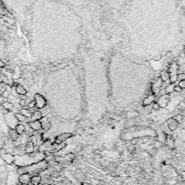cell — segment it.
<instances>
[{
  "instance_id": "5b68a950",
  "label": "cell",
  "mask_w": 185,
  "mask_h": 185,
  "mask_svg": "<svg viewBox=\"0 0 185 185\" xmlns=\"http://www.w3.org/2000/svg\"><path fill=\"white\" fill-rule=\"evenodd\" d=\"M28 125L30 126V127L35 131H38L39 130H41L42 128L41 124L40 122V121H34V122H30L28 123Z\"/></svg>"
},
{
  "instance_id": "603a6c76",
  "label": "cell",
  "mask_w": 185,
  "mask_h": 185,
  "mask_svg": "<svg viewBox=\"0 0 185 185\" xmlns=\"http://www.w3.org/2000/svg\"><path fill=\"white\" fill-rule=\"evenodd\" d=\"M170 79H171V82L174 83V82H175L177 80V75H173L171 76Z\"/></svg>"
},
{
  "instance_id": "d6986e66",
  "label": "cell",
  "mask_w": 185,
  "mask_h": 185,
  "mask_svg": "<svg viewBox=\"0 0 185 185\" xmlns=\"http://www.w3.org/2000/svg\"><path fill=\"white\" fill-rule=\"evenodd\" d=\"M15 117L20 122H23V121L25 120V117L22 114H15Z\"/></svg>"
},
{
  "instance_id": "d590c367",
  "label": "cell",
  "mask_w": 185,
  "mask_h": 185,
  "mask_svg": "<svg viewBox=\"0 0 185 185\" xmlns=\"http://www.w3.org/2000/svg\"><path fill=\"white\" fill-rule=\"evenodd\" d=\"M42 185V184H41V183H40V184H38V185Z\"/></svg>"
},
{
  "instance_id": "7402d4cb",
  "label": "cell",
  "mask_w": 185,
  "mask_h": 185,
  "mask_svg": "<svg viewBox=\"0 0 185 185\" xmlns=\"http://www.w3.org/2000/svg\"><path fill=\"white\" fill-rule=\"evenodd\" d=\"M51 145H52V143H51V142L50 140H46V141L43 144V145L46 148H49L51 146Z\"/></svg>"
},
{
  "instance_id": "277c9868",
  "label": "cell",
  "mask_w": 185,
  "mask_h": 185,
  "mask_svg": "<svg viewBox=\"0 0 185 185\" xmlns=\"http://www.w3.org/2000/svg\"><path fill=\"white\" fill-rule=\"evenodd\" d=\"M30 175L29 174H21L19 177V182L22 185H28L30 182Z\"/></svg>"
},
{
  "instance_id": "2e32d148",
  "label": "cell",
  "mask_w": 185,
  "mask_h": 185,
  "mask_svg": "<svg viewBox=\"0 0 185 185\" xmlns=\"http://www.w3.org/2000/svg\"><path fill=\"white\" fill-rule=\"evenodd\" d=\"M154 100V96H150L144 100V105H148Z\"/></svg>"
},
{
  "instance_id": "ffe728a7",
  "label": "cell",
  "mask_w": 185,
  "mask_h": 185,
  "mask_svg": "<svg viewBox=\"0 0 185 185\" xmlns=\"http://www.w3.org/2000/svg\"><path fill=\"white\" fill-rule=\"evenodd\" d=\"M30 142H32L33 143V145H34V146H35L36 145H37V143H38V139H37V137H36V136H35V135H32V136H30Z\"/></svg>"
},
{
  "instance_id": "52a82bcc",
  "label": "cell",
  "mask_w": 185,
  "mask_h": 185,
  "mask_svg": "<svg viewBox=\"0 0 185 185\" xmlns=\"http://www.w3.org/2000/svg\"><path fill=\"white\" fill-rule=\"evenodd\" d=\"M71 136L70 134H68V133H64V134H62L60 135L59 136H58L56 139V144H60L62 143V142L65 141L67 138H69V137Z\"/></svg>"
},
{
  "instance_id": "f1b7e54d",
  "label": "cell",
  "mask_w": 185,
  "mask_h": 185,
  "mask_svg": "<svg viewBox=\"0 0 185 185\" xmlns=\"http://www.w3.org/2000/svg\"><path fill=\"white\" fill-rule=\"evenodd\" d=\"M182 88L181 87H179V85L174 87V91H176L177 93H180V92H182Z\"/></svg>"
},
{
  "instance_id": "4316f807",
  "label": "cell",
  "mask_w": 185,
  "mask_h": 185,
  "mask_svg": "<svg viewBox=\"0 0 185 185\" xmlns=\"http://www.w3.org/2000/svg\"><path fill=\"white\" fill-rule=\"evenodd\" d=\"M159 108H160V105H159L158 103H153V109L154 110H158V109H159Z\"/></svg>"
},
{
  "instance_id": "d4e9b609",
  "label": "cell",
  "mask_w": 185,
  "mask_h": 185,
  "mask_svg": "<svg viewBox=\"0 0 185 185\" xmlns=\"http://www.w3.org/2000/svg\"><path fill=\"white\" fill-rule=\"evenodd\" d=\"M179 109H182V110H185V101H181L179 103Z\"/></svg>"
},
{
  "instance_id": "8fae6325",
  "label": "cell",
  "mask_w": 185,
  "mask_h": 185,
  "mask_svg": "<svg viewBox=\"0 0 185 185\" xmlns=\"http://www.w3.org/2000/svg\"><path fill=\"white\" fill-rule=\"evenodd\" d=\"M41 177L40 176H35L33 177L30 179V183L33 185H37L41 183Z\"/></svg>"
},
{
  "instance_id": "4dcf8cb0",
  "label": "cell",
  "mask_w": 185,
  "mask_h": 185,
  "mask_svg": "<svg viewBox=\"0 0 185 185\" xmlns=\"http://www.w3.org/2000/svg\"><path fill=\"white\" fill-rule=\"evenodd\" d=\"M35 101H31L30 103H29V105H28V106H29V108H33L34 106H35Z\"/></svg>"
},
{
  "instance_id": "e575fe53",
  "label": "cell",
  "mask_w": 185,
  "mask_h": 185,
  "mask_svg": "<svg viewBox=\"0 0 185 185\" xmlns=\"http://www.w3.org/2000/svg\"><path fill=\"white\" fill-rule=\"evenodd\" d=\"M17 185H23L22 184H21V183H20V184H17Z\"/></svg>"
},
{
  "instance_id": "44dd1931",
  "label": "cell",
  "mask_w": 185,
  "mask_h": 185,
  "mask_svg": "<svg viewBox=\"0 0 185 185\" xmlns=\"http://www.w3.org/2000/svg\"><path fill=\"white\" fill-rule=\"evenodd\" d=\"M17 91L18 93H20V94H25V90L23 88V87H22V86H19L17 88Z\"/></svg>"
},
{
  "instance_id": "f546056e",
  "label": "cell",
  "mask_w": 185,
  "mask_h": 185,
  "mask_svg": "<svg viewBox=\"0 0 185 185\" xmlns=\"http://www.w3.org/2000/svg\"><path fill=\"white\" fill-rule=\"evenodd\" d=\"M9 96V91H8V90H4V93H3V96L7 98V97H8Z\"/></svg>"
},
{
  "instance_id": "9a60e30c",
  "label": "cell",
  "mask_w": 185,
  "mask_h": 185,
  "mask_svg": "<svg viewBox=\"0 0 185 185\" xmlns=\"http://www.w3.org/2000/svg\"><path fill=\"white\" fill-rule=\"evenodd\" d=\"M20 114H22L25 117H29V118H30L31 116H32L30 111L29 110H27V109H22V110L20 111Z\"/></svg>"
},
{
  "instance_id": "d6a6232c",
  "label": "cell",
  "mask_w": 185,
  "mask_h": 185,
  "mask_svg": "<svg viewBox=\"0 0 185 185\" xmlns=\"http://www.w3.org/2000/svg\"><path fill=\"white\" fill-rule=\"evenodd\" d=\"M137 141H138V139L134 138V140H132L131 143H132V145H135V144L137 143Z\"/></svg>"
},
{
  "instance_id": "3957f363",
  "label": "cell",
  "mask_w": 185,
  "mask_h": 185,
  "mask_svg": "<svg viewBox=\"0 0 185 185\" xmlns=\"http://www.w3.org/2000/svg\"><path fill=\"white\" fill-rule=\"evenodd\" d=\"M0 156L1 159L7 164H12L14 163V156L12 153H7L4 148L0 149Z\"/></svg>"
},
{
  "instance_id": "1f68e13d",
  "label": "cell",
  "mask_w": 185,
  "mask_h": 185,
  "mask_svg": "<svg viewBox=\"0 0 185 185\" xmlns=\"http://www.w3.org/2000/svg\"><path fill=\"white\" fill-rule=\"evenodd\" d=\"M20 106H25V100H24V99L20 100Z\"/></svg>"
},
{
  "instance_id": "ac0fdd59",
  "label": "cell",
  "mask_w": 185,
  "mask_h": 185,
  "mask_svg": "<svg viewBox=\"0 0 185 185\" xmlns=\"http://www.w3.org/2000/svg\"><path fill=\"white\" fill-rule=\"evenodd\" d=\"M2 106H3V107H4L5 109H7V110H10V109H12V107H13V105H12V103H9V102H4V103L2 104Z\"/></svg>"
},
{
  "instance_id": "484cf974",
  "label": "cell",
  "mask_w": 185,
  "mask_h": 185,
  "mask_svg": "<svg viewBox=\"0 0 185 185\" xmlns=\"http://www.w3.org/2000/svg\"><path fill=\"white\" fill-rule=\"evenodd\" d=\"M6 169H7V171H12L14 169V166H12V164H6Z\"/></svg>"
},
{
  "instance_id": "4fadbf2b",
  "label": "cell",
  "mask_w": 185,
  "mask_h": 185,
  "mask_svg": "<svg viewBox=\"0 0 185 185\" xmlns=\"http://www.w3.org/2000/svg\"><path fill=\"white\" fill-rule=\"evenodd\" d=\"M15 130H16V132H17V134H18L19 135H22L23 132H25V126L22 125V124H17V125L16 126V127H15Z\"/></svg>"
},
{
  "instance_id": "5bb4252c",
  "label": "cell",
  "mask_w": 185,
  "mask_h": 185,
  "mask_svg": "<svg viewBox=\"0 0 185 185\" xmlns=\"http://www.w3.org/2000/svg\"><path fill=\"white\" fill-rule=\"evenodd\" d=\"M170 78V74L166 71H163L161 73V79L163 81H167Z\"/></svg>"
},
{
  "instance_id": "9c48e42d",
  "label": "cell",
  "mask_w": 185,
  "mask_h": 185,
  "mask_svg": "<svg viewBox=\"0 0 185 185\" xmlns=\"http://www.w3.org/2000/svg\"><path fill=\"white\" fill-rule=\"evenodd\" d=\"M9 137H10V138L12 141L17 140L19 137V135L17 134L16 130H14V129H10L9 130Z\"/></svg>"
},
{
  "instance_id": "e0dca14e",
  "label": "cell",
  "mask_w": 185,
  "mask_h": 185,
  "mask_svg": "<svg viewBox=\"0 0 185 185\" xmlns=\"http://www.w3.org/2000/svg\"><path fill=\"white\" fill-rule=\"evenodd\" d=\"M174 85L173 84H171L167 86V88H166V92L167 93H171L173 91H174Z\"/></svg>"
},
{
  "instance_id": "8992f818",
  "label": "cell",
  "mask_w": 185,
  "mask_h": 185,
  "mask_svg": "<svg viewBox=\"0 0 185 185\" xmlns=\"http://www.w3.org/2000/svg\"><path fill=\"white\" fill-rule=\"evenodd\" d=\"M39 121H40V122L41 124L42 128H43L45 130H48L50 129L51 124H50V122H48V119L46 117H43Z\"/></svg>"
},
{
  "instance_id": "7c38bea8",
  "label": "cell",
  "mask_w": 185,
  "mask_h": 185,
  "mask_svg": "<svg viewBox=\"0 0 185 185\" xmlns=\"http://www.w3.org/2000/svg\"><path fill=\"white\" fill-rule=\"evenodd\" d=\"M41 116H42V114H41V112H39V111H35L32 116H31V120L33 121V122H34V121H38V120H40L42 117H41Z\"/></svg>"
},
{
  "instance_id": "cb8c5ba5",
  "label": "cell",
  "mask_w": 185,
  "mask_h": 185,
  "mask_svg": "<svg viewBox=\"0 0 185 185\" xmlns=\"http://www.w3.org/2000/svg\"><path fill=\"white\" fill-rule=\"evenodd\" d=\"M177 80H185V74H179V75H177Z\"/></svg>"
},
{
  "instance_id": "ba28073f",
  "label": "cell",
  "mask_w": 185,
  "mask_h": 185,
  "mask_svg": "<svg viewBox=\"0 0 185 185\" xmlns=\"http://www.w3.org/2000/svg\"><path fill=\"white\" fill-rule=\"evenodd\" d=\"M34 148L35 146L33 143L30 141H28L25 146V151L26 153H32L34 152Z\"/></svg>"
},
{
  "instance_id": "83f0119b",
  "label": "cell",
  "mask_w": 185,
  "mask_h": 185,
  "mask_svg": "<svg viewBox=\"0 0 185 185\" xmlns=\"http://www.w3.org/2000/svg\"><path fill=\"white\" fill-rule=\"evenodd\" d=\"M179 86L181 87L182 88H185V80H181L179 83Z\"/></svg>"
},
{
  "instance_id": "30bf717a",
  "label": "cell",
  "mask_w": 185,
  "mask_h": 185,
  "mask_svg": "<svg viewBox=\"0 0 185 185\" xmlns=\"http://www.w3.org/2000/svg\"><path fill=\"white\" fill-rule=\"evenodd\" d=\"M168 125H169V127L171 129V130H175L177 127V125H178V122L176 119H169L168 122Z\"/></svg>"
},
{
  "instance_id": "7a4b0ae2",
  "label": "cell",
  "mask_w": 185,
  "mask_h": 185,
  "mask_svg": "<svg viewBox=\"0 0 185 185\" xmlns=\"http://www.w3.org/2000/svg\"><path fill=\"white\" fill-rule=\"evenodd\" d=\"M48 168V163L46 161H41L38 163L32 164L28 166L25 167H19L17 169V172L19 174H29L30 175L38 174L40 172L43 171Z\"/></svg>"
},
{
  "instance_id": "8d00e7d4",
  "label": "cell",
  "mask_w": 185,
  "mask_h": 185,
  "mask_svg": "<svg viewBox=\"0 0 185 185\" xmlns=\"http://www.w3.org/2000/svg\"><path fill=\"white\" fill-rule=\"evenodd\" d=\"M33 185L32 184H28V185Z\"/></svg>"
},
{
  "instance_id": "6da1fadb",
  "label": "cell",
  "mask_w": 185,
  "mask_h": 185,
  "mask_svg": "<svg viewBox=\"0 0 185 185\" xmlns=\"http://www.w3.org/2000/svg\"><path fill=\"white\" fill-rule=\"evenodd\" d=\"M45 156L46 154L42 152L14 156V164L19 167L28 166L43 161L46 157Z\"/></svg>"
},
{
  "instance_id": "836d02e7",
  "label": "cell",
  "mask_w": 185,
  "mask_h": 185,
  "mask_svg": "<svg viewBox=\"0 0 185 185\" xmlns=\"http://www.w3.org/2000/svg\"><path fill=\"white\" fill-rule=\"evenodd\" d=\"M166 51H162V53H161V56H164V55H166Z\"/></svg>"
}]
</instances>
